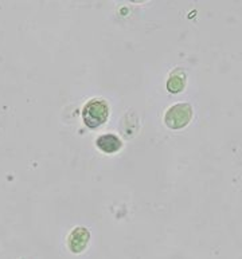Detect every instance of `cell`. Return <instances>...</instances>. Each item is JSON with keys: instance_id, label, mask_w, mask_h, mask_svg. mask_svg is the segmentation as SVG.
<instances>
[{"instance_id": "4", "label": "cell", "mask_w": 242, "mask_h": 259, "mask_svg": "<svg viewBox=\"0 0 242 259\" xmlns=\"http://www.w3.org/2000/svg\"><path fill=\"white\" fill-rule=\"evenodd\" d=\"M96 145L104 153H116L123 148V141L118 139L117 136L104 135L101 137H98L97 141H96Z\"/></svg>"}, {"instance_id": "5", "label": "cell", "mask_w": 242, "mask_h": 259, "mask_svg": "<svg viewBox=\"0 0 242 259\" xmlns=\"http://www.w3.org/2000/svg\"><path fill=\"white\" fill-rule=\"evenodd\" d=\"M186 86V74L182 70H175L174 73L170 75L167 81V89L170 93H180Z\"/></svg>"}, {"instance_id": "2", "label": "cell", "mask_w": 242, "mask_h": 259, "mask_svg": "<svg viewBox=\"0 0 242 259\" xmlns=\"http://www.w3.org/2000/svg\"><path fill=\"white\" fill-rule=\"evenodd\" d=\"M192 118V106L190 104H176L168 109L164 117L166 125L171 129L187 126Z\"/></svg>"}, {"instance_id": "1", "label": "cell", "mask_w": 242, "mask_h": 259, "mask_svg": "<svg viewBox=\"0 0 242 259\" xmlns=\"http://www.w3.org/2000/svg\"><path fill=\"white\" fill-rule=\"evenodd\" d=\"M109 117V106L104 100H90L84 106L82 118L89 128H98L101 126Z\"/></svg>"}, {"instance_id": "6", "label": "cell", "mask_w": 242, "mask_h": 259, "mask_svg": "<svg viewBox=\"0 0 242 259\" xmlns=\"http://www.w3.org/2000/svg\"><path fill=\"white\" fill-rule=\"evenodd\" d=\"M133 2H143V0H133Z\"/></svg>"}, {"instance_id": "3", "label": "cell", "mask_w": 242, "mask_h": 259, "mask_svg": "<svg viewBox=\"0 0 242 259\" xmlns=\"http://www.w3.org/2000/svg\"><path fill=\"white\" fill-rule=\"evenodd\" d=\"M90 240V232L85 227H77L70 232L67 238V247L73 254H81L85 251Z\"/></svg>"}]
</instances>
